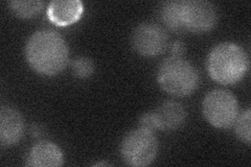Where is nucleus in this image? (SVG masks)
<instances>
[{
    "instance_id": "5",
    "label": "nucleus",
    "mask_w": 251,
    "mask_h": 167,
    "mask_svg": "<svg viewBox=\"0 0 251 167\" xmlns=\"http://www.w3.org/2000/svg\"><path fill=\"white\" fill-rule=\"evenodd\" d=\"M202 111L206 120L215 128L228 129L239 117V102L230 91L215 89L204 97Z\"/></svg>"
},
{
    "instance_id": "9",
    "label": "nucleus",
    "mask_w": 251,
    "mask_h": 167,
    "mask_svg": "<svg viewBox=\"0 0 251 167\" xmlns=\"http://www.w3.org/2000/svg\"><path fill=\"white\" fill-rule=\"evenodd\" d=\"M83 12L80 0H53L47 7V17L58 26H68L80 19Z\"/></svg>"
},
{
    "instance_id": "13",
    "label": "nucleus",
    "mask_w": 251,
    "mask_h": 167,
    "mask_svg": "<svg viewBox=\"0 0 251 167\" xmlns=\"http://www.w3.org/2000/svg\"><path fill=\"white\" fill-rule=\"evenodd\" d=\"M12 12L23 19L33 18L40 13L44 2L40 0H13L9 2Z\"/></svg>"
},
{
    "instance_id": "16",
    "label": "nucleus",
    "mask_w": 251,
    "mask_h": 167,
    "mask_svg": "<svg viewBox=\"0 0 251 167\" xmlns=\"http://www.w3.org/2000/svg\"><path fill=\"white\" fill-rule=\"evenodd\" d=\"M139 128L148 130V131H151V132L157 131V125H156L152 111H151V112L145 113L143 116L139 118Z\"/></svg>"
},
{
    "instance_id": "4",
    "label": "nucleus",
    "mask_w": 251,
    "mask_h": 167,
    "mask_svg": "<svg viewBox=\"0 0 251 167\" xmlns=\"http://www.w3.org/2000/svg\"><path fill=\"white\" fill-rule=\"evenodd\" d=\"M158 153L154 132L138 128L126 135L121 145L123 160L130 166L145 167L153 163Z\"/></svg>"
},
{
    "instance_id": "1",
    "label": "nucleus",
    "mask_w": 251,
    "mask_h": 167,
    "mask_svg": "<svg viewBox=\"0 0 251 167\" xmlns=\"http://www.w3.org/2000/svg\"><path fill=\"white\" fill-rule=\"evenodd\" d=\"M29 66L37 72L54 75L69 62V49L63 37L52 29H41L31 35L25 46Z\"/></svg>"
},
{
    "instance_id": "2",
    "label": "nucleus",
    "mask_w": 251,
    "mask_h": 167,
    "mask_svg": "<svg viewBox=\"0 0 251 167\" xmlns=\"http://www.w3.org/2000/svg\"><path fill=\"white\" fill-rule=\"evenodd\" d=\"M210 77L223 85L240 82L249 69V58L241 46L223 42L210 50L206 61Z\"/></svg>"
},
{
    "instance_id": "15",
    "label": "nucleus",
    "mask_w": 251,
    "mask_h": 167,
    "mask_svg": "<svg viewBox=\"0 0 251 167\" xmlns=\"http://www.w3.org/2000/svg\"><path fill=\"white\" fill-rule=\"evenodd\" d=\"M72 69L76 77L86 78L92 75L94 71V64L89 58L80 57L74 61Z\"/></svg>"
},
{
    "instance_id": "10",
    "label": "nucleus",
    "mask_w": 251,
    "mask_h": 167,
    "mask_svg": "<svg viewBox=\"0 0 251 167\" xmlns=\"http://www.w3.org/2000/svg\"><path fill=\"white\" fill-rule=\"evenodd\" d=\"M157 130L172 131L181 126L186 119L184 107L177 101L168 100L152 111Z\"/></svg>"
},
{
    "instance_id": "12",
    "label": "nucleus",
    "mask_w": 251,
    "mask_h": 167,
    "mask_svg": "<svg viewBox=\"0 0 251 167\" xmlns=\"http://www.w3.org/2000/svg\"><path fill=\"white\" fill-rule=\"evenodd\" d=\"M160 18L171 30L183 31L181 21V0H171L164 2L160 7Z\"/></svg>"
},
{
    "instance_id": "7",
    "label": "nucleus",
    "mask_w": 251,
    "mask_h": 167,
    "mask_svg": "<svg viewBox=\"0 0 251 167\" xmlns=\"http://www.w3.org/2000/svg\"><path fill=\"white\" fill-rule=\"evenodd\" d=\"M132 44L134 49L144 57H156L167 49L169 36L156 23L144 22L133 31Z\"/></svg>"
},
{
    "instance_id": "11",
    "label": "nucleus",
    "mask_w": 251,
    "mask_h": 167,
    "mask_svg": "<svg viewBox=\"0 0 251 167\" xmlns=\"http://www.w3.org/2000/svg\"><path fill=\"white\" fill-rule=\"evenodd\" d=\"M64 163L62 150L50 141H40L31 147L26 165L35 167H57Z\"/></svg>"
},
{
    "instance_id": "8",
    "label": "nucleus",
    "mask_w": 251,
    "mask_h": 167,
    "mask_svg": "<svg viewBox=\"0 0 251 167\" xmlns=\"http://www.w3.org/2000/svg\"><path fill=\"white\" fill-rule=\"evenodd\" d=\"M25 134V121L17 110L2 106L0 110V142L2 146L15 145Z\"/></svg>"
},
{
    "instance_id": "18",
    "label": "nucleus",
    "mask_w": 251,
    "mask_h": 167,
    "mask_svg": "<svg viewBox=\"0 0 251 167\" xmlns=\"http://www.w3.org/2000/svg\"><path fill=\"white\" fill-rule=\"evenodd\" d=\"M96 165H100V166H101V165H109V164H108V163H98V164H96Z\"/></svg>"
},
{
    "instance_id": "17",
    "label": "nucleus",
    "mask_w": 251,
    "mask_h": 167,
    "mask_svg": "<svg viewBox=\"0 0 251 167\" xmlns=\"http://www.w3.org/2000/svg\"><path fill=\"white\" fill-rule=\"evenodd\" d=\"M185 52V45L181 41H176L173 44L172 47V55L173 57H180L182 58V55Z\"/></svg>"
},
{
    "instance_id": "6",
    "label": "nucleus",
    "mask_w": 251,
    "mask_h": 167,
    "mask_svg": "<svg viewBox=\"0 0 251 167\" xmlns=\"http://www.w3.org/2000/svg\"><path fill=\"white\" fill-rule=\"evenodd\" d=\"M181 21L186 31L205 33L217 24V9L206 0H181Z\"/></svg>"
},
{
    "instance_id": "3",
    "label": "nucleus",
    "mask_w": 251,
    "mask_h": 167,
    "mask_svg": "<svg viewBox=\"0 0 251 167\" xmlns=\"http://www.w3.org/2000/svg\"><path fill=\"white\" fill-rule=\"evenodd\" d=\"M157 81L162 90L174 96H187L198 88L199 72L191 62L180 57L164 60L157 72Z\"/></svg>"
},
{
    "instance_id": "14",
    "label": "nucleus",
    "mask_w": 251,
    "mask_h": 167,
    "mask_svg": "<svg viewBox=\"0 0 251 167\" xmlns=\"http://www.w3.org/2000/svg\"><path fill=\"white\" fill-rule=\"evenodd\" d=\"M251 112L250 109H247L245 112H243L241 116H239L235 120V134L239 139L243 142H245L247 145H250V138H251Z\"/></svg>"
}]
</instances>
